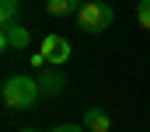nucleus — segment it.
<instances>
[{
  "label": "nucleus",
  "mask_w": 150,
  "mask_h": 132,
  "mask_svg": "<svg viewBox=\"0 0 150 132\" xmlns=\"http://www.w3.org/2000/svg\"><path fill=\"white\" fill-rule=\"evenodd\" d=\"M70 56H74V49H70V42L63 35H45L42 38V59L49 66H67Z\"/></svg>",
  "instance_id": "7ed1b4c3"
},
{
  "label": "nucleus",
  "mask_w": 150,
  "mask_h": 132,
  "mask_svg": "<svg viewBox=\"0 0 150 132\" xmlns=\"http://www.w3.org/2000/svg\"><path fill=\"white\" fill-rule=\"evenodd\" d=\"M115 21V11L108 4H101V0H84L80 4V11H77V28L87 35H101L108 32Z\"/></svg>",
  "instance_id": "f03ea898"
},
{
  "label": "nucleus",
  "mask_w": 150,
  "mask_h": 132,
  "mask_svg": "<svg viewBox=\"0 0 150 132\" xmlns=\"http://www.w3.org/2000/svg\"><path fill=\"white\" fill-rule=\"evenodd\" d=\"M38 87H42V94H59V91L67 87V80H63L59 70H45L42 80H38Z\"/></svg>",
  "instance_id": "6e6552de"
},
{
  "label": "nucleus",
  "mask_w": 150,
  "mask_h": 132,
  "mask_svg": "<svg viewBox=\"0 0 150 132\" xmlns=\"http://www.w3.org/2000/svg\"><path fill=\"white\" fill-rule=\"evenodd\" d=\"M136 21H140V28L150 32V0H140L136 4Z\"/></svg>",
  "instance_id": "1a4fd4ad"
},
{
  "label": "nucleus",
  "mask_w": 150,
  "mask_h": 132,
  "mask_svg": "<svg viewBox=\"0 0 150 132\" xmlns=\"http://www.w3.org/2000/svg\"><path fill=\"white\" fill-rule=\"evenodd\" d=\"M28 42H32V35H28L25 25L4 28V35H0V45H4V49H28Z\"/></svg>",
  "instance_id": "20e7f679"
},
{
  "label": "nucleus",
  "mask_w": 150,
  "mask_h": 132,
  "mask_svg": "<svg viewBox=\"0 0 150 132\" xmlns=\"http://www.w3.org/2000/svg\"><path fill=\"white\" fill-rule=\"evenodd\" d=\"M21 25V4L18 0H0V28Z\"/></svg>",
  "instance_id": "0eeeda50"
},
{
  "label": "nucleus",
  "mask_w": 150,
  "mask_h": 132,
  "mask_svg": "<svg viewBox=\"0 0 150 132\" xmlns=\"http://www.w3.org/2000/svg\"><path fill=\"white\" fill-rule=\"evenodd\" d=\"M87 132H112V118L101 111V108H87L84 111V122H80Z\"/></svg>",
  "instance_id": "39448f33"
},
{
  "label": "nucleus",
  "mask_w": 150,
  "mask_h": 132,
  "mask_svg": "<svg viewBox=\"0 0 150 132\" xmlns=\"http://www.w3.org/2000/svg\"><path fill=\"white\" fill-rule=\"evenodd\" d=\"M38 94H42V87H38L35 77H28V73H11V77H4V87H0L4 108H11V111H28V108H35Z\"/></svg>",
  "instance_id": "f257e3e1"
},
{
  "label": "nucleus",
  "mask_w": 150,
  "mask_h": 132,
  "mask_svg": "<svg viewBox=\"0 0 150 132\" xmlns=\"http://www.w3.org/2000/svg\"><path fill=\"white\" fill-rule=\"evenodd\" d=\"M77 11H80V0H45V14L49 18H77Z\"/></svg>",
  "instance_id": "423d86ee"
},
{
  "label": "nucleus",
  "mask_w": 150,
  "mask_h": 132,
  "mask_svg": "<svg viewBox=\"0 0 150 132\" xmlns=\"http://www.w3.org/2000/svg\"><path fill=\"white\" fill-rule=\"evenodd\" d=\"M52 132H87L84 125H74V122H63V125H56Z\"/></svg>",
  "instance_id": "9d476101"
},
{
  "label": "nucleus",
  "mask_w": 150,
  "mask_h": 132,
  "mask_svg": "<svg viewBox=\"0 0 150 132\" xmlns=\"http://www.w3.org/2000/svg\"><path fill=\"white\" fill-rule=\"evenodd\" d=\"M18 132H38V129H18Z\"/></svg>",
  "instance_id": "9b49d317"
}]
</instances>
